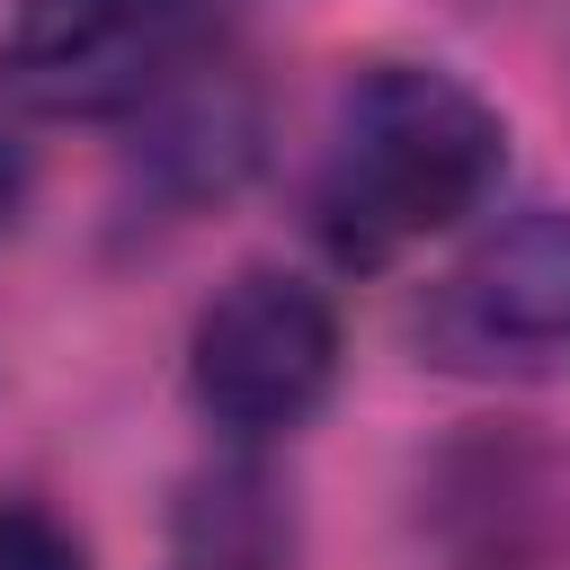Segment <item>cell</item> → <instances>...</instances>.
<instances>
[{
	"label": "cell",
	"instance_id": "cell-1",
	"mask_svg": "<svg viewBox=\"0 0 570 570\" xmlns=\"http://www.w3.org/2000/svg\"><path fill=\"white\" fill-rule=\"evenodd\" d=\"M499 169H508V125L472 80L436 62H374L330 107L312 223L347 267H383L410 240L481 214Z\"/></svg>",
	"mask_w": 570,
	"mask_h": 570
},
{
	"label": "cell",
	"instance_id": "cell-7",
	"mask_svg": "<svg viewBox=\"0 0 570 570\" xmlns=\"http://www.w3.org/2000/svg\"><path fill=\"white\" fill-rule=\"evenodd\" d=\"M27 187H36V151H27V134H18V116L0 107V232L27 214Z\"/></svg>",
	"mask_w": 570,
	"mask_h": 570
},
{
	"label": "cell",
	"instance_id": "cell-3",
	"mask_svg": "<svg viewBox=\"0 0 570 570\" xmlns=\"http://www.w3.org/2000/svg\"><path fill=\"white\" fill-rule=\"evenodd\" d=\"M196 36V0H18L0 27V98L18 116L98 125L151 107Z\"/></svg>",
	"mask_w": 570,
	"mask_h": 570
},
{
	"label": "cell",
	"instance_id": "cell-4",
	"mask_svg": "<svg viewBox=\"0 0 570 570\" xmlns=\"http://www.w3.org/2000/svg\"><path fill=\"white\" fill-rule=\"evenodd\" d=\"M428 338L463 365H552L570 356V205H525L490 223L445 276Z\"/></svg>",
	"mask_w": 570,
	"mask_h": 570
},
{
	"label": "cell",
	"instance_id": "cell-2",
	"mask_svg": "<svg viewBox=\"0 0 570 570\" xmlns=\"http://www.w3.org/2000/svg\"><path fill=\"white\" fill-rule=\"evenodd\" d=\"M338 383V312L294 267H240L187 330V401L223 436H285Z\"/></svg>",
	"mask_w": 570,
	"mask_h": 570
},
{
	"label": "cell",
	"instance_id": "cell-6",
	"mask_svg": "<svg viewBox=\"0 0 570 570\" xmlns=\"http://www.w3.org/2000/svg\"><path fill=\"white\" fill-rule=\"evenodd\" d=\"M0 570H89V552L36 499H0Z\"/></svg>",
	"mask_w": 570,
	"mask_h": 570
},
{
	"label": "cell",
	"instance_id": "cell-5",
	"mask_svg": "<svg viewBox=\"0 0 570 570\" xmlns=\"http://www.w3.org/2000/svg\"><path fill=\"white\" fill-rule=\"evenodd\" d=\"M160 107V134H151V178L169 187V196H223L249 160H258V107H249V89H232V80H214V89H187V98H151Z\"/></svg>",
	"mask_w": 570,
	"mask_h": 570
}]
</instances>
